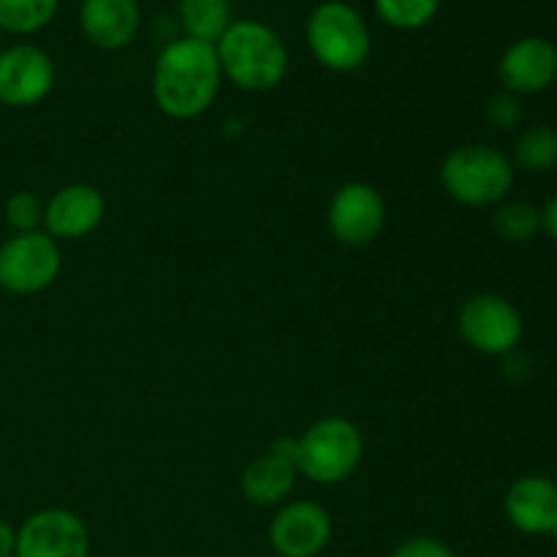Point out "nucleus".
Masks as SVG:
<instances>
[{
	"mask_svg": "<svg viewBox=\"0 0 557 557\" xmlns=\"http://www.w3.org/2000/svg\"><path fill=\"white\" fill-rule=\"evenodd\" d=\"M493 228L500 239L506 243H531L539 232H542V210L531 201L522 199H506L495 207Z\"/></svg>",
	"mask_w": 557,
	"mask_h": 557,
	"instance_id": "nucleus-18",
	"label": "nucleus"
},
{
	"mask_svg": "<svg viewBox=\"0 0 557 557\" xmlns=\"http://www.w3.org/2000/svg\"><path fill=\"white\" fill-rule=\"evenodd\" d=\"M542 232H547L549 239L557 243V196L542 207Z\"/></svg>",
	"mask_w": 557,
	"mask_h": 557,
	"instance_id": "nucleus-26",
	"label": "nucleus"
},
{
	"mask_svg": "<svg viewBox=\"0 0 557 557\" xmlns=\"http://www.w3.org/2000/svg\"><path fill=\"white\" fill-rule=\"evenodd\" d=\"M506 517L525 536H555L557 482L547 476H520L504 498Z\"/></svg>",
	"mask_w": 557,
	"mask_h": 557,
	"instance_id": "nucleus-14",
	"label": "nucleus"
},
{
	"mask_svg": "<svg viewBox=\"0 0 557 557\" xmlns=\"http://www.w3.org/2000/svg\"><path fill=\"white\" fill-rule=\"evenodd\" d=\"M223 71L212 44L177 38L166 44L152 71V98L172 120L201 117L221 92Z\"/></svg>",
	"mask_w": 557,
	"mask_h": 557,
	"instance_id": "nucleus-1",
	"label": "nucleus"
},
{
	"mask_svg": "<svg viewBox=\"0 0 557 557\" xmlns=\"http://www.w3.org/2000/svg\"><path fill=\"white\" fill-rule=\"evenodd\" d=\"M14 557H90V533L69 509H41L16 528Z\"/></svg>",
	"mask_w": 557,
	"mask_h": 557,
	"instance_id": "nucleus-8",
	"label": "nucleus"
},
{
	"mask_svg": "<svg viewBox=\"0 0 557 557\" xmlns=\"http://www.w3.org/2000/svg\"><path fill=\"white\" fill-rule=\"evenodd\" d=\"M297 466L288 462L286 457L267 451V455L256 457L248 462L243 471V495L248 504L256 506H281L283 500L292 495L294 484H297Z\"/></svg>",
	"mask_w": 557,
	"mask_h": 557,
	"instance_id": "nucleus-16",
	"label": "nucleus"
},
{
	"mask_svg": "<svg viewBox=\"0 0 557 557\" xmlns=\"http://www.w3.org/2000/svg\"><path fill=\"white\" fill-rule=\"evenodd\" d=\"M60 9V0H0V30L30 36L47 27Z\"/></svg>",
	"mask_w": 557,
	"mask_h": 557,
	"instance_id": "nucleus-20",
	"label": "nucleus"
},
{
	"mask_svg": "<svg viewBox=\"0 0 557 557\" xmlns=\"http://www.w3.org/2000/svg\"><path fill=\"white\" fill-rule=\"evenodd\" d=\"M308 47L324 69L348 74L368 63L370 30L354 5L324 0L308 16Z\"/></svg>",
	"mask_w": 557,
	"mask_h": 557,
	"instance_id": "nucleus-4",
	"label": "nucleus"
},
{
	"mask_svg": "<svg viewBox=\"0 0 557 557\" xmlns=\"http://www.w3.org/2000/svg\"><path fill=\"white\" fill-rule=\"evenodd\" d=\"M332 539V517L313 500H294L270 522V547L281 557H319Z\"/></svg>",
	"mask_w": 557,
	"mask_h": 557,
	"instance_id": "nucleus-11",
	"label": "nucleus"
},
{
	"mask_svg": "<svg viewBox=\"0 0 557 557\" xmlns=\"http://www.w3.org/2000/svg\"><path fill=\"white\" fill-rule=\"evenodd\" d=\"M107 215V199L96 185L71 183L54 190L44 205V232L52 239H82L96 232Z\"/></svg>",
	"mask_w": 557,
	"mask_h": 557,
	"instance_id": "nucleus-12",
	"label": "nucleus"
},
{
	"mask_svg": "<svg viewBox=\"0 0 557 557\" xmlns=\"http://www.w3.org/2000/svg\"><path fill=\"white\" fill-rule=\"evenodd\" d=\"M54 87V63L41 47L16 44L0 49V103L27 109L41 103Z\"/></svg>",
	"mask_w": 557,
	"mask_h": 557,
	"instance_id": "nucleus-10",
	"label": "nucleus"
},
{
	"mask_svg": "<svg viewBox=\"0 0 557 557\" xmlns=\"http://www.w3.org/2000/svg\"><path fill=\"white\" fill-rule=\"evenodd\" d=\"M517 166L531 174L553 172L557 166V128L553 125H531L517 136Z\"/></svg>",
	"mask_w": 557,
	"mask_h": 557,
	"instance_id": "nucleus-19",
	"label": "nucleus"
},
{
	"mask_svg": "<svg viewBox=\"0 0 557 557\" xmlns=\"http://www.w3.org/2000/svg\"><path fill=\"white\" fill-rule=\"evenodd\" d=\"M221 71L239 90L267 92L283 82L288 71V49L270 25L256 20L232 22L215 44Z\"/></svg>",
	"mask_w": 557,
	"mask_h": 557,
	"instance_id": "nucleus-2",
	"label": "nucleus"
},
{
	"mask_svg": "<svg viewBox=\"0 0 557 557\" xmlns=\"http://www.w3.org/2000/svg\"><path fill=\"white\" fill-rule=\"evenodd\" d=\"M44 205H47V201H44L38 194H33V190H16V194H11L3 207L5 223L11 226V232L14 234L41 232Z\"/></svg>",
	"mask_w": 557,
	"mask_h": 557,
	"instance_id": "nucleus-22",
	"label": "nucleus"
},
{
	"mask_svg": "<svg viewBox=\"0 0 557 557\" xmlns=\"http://www.w3.org/2000/svg\"><path fill=\"white\" fill-rule=\"evenodd\" d=\"M487 120L500 131L517 128L522 120L520 98L515 92H500V96H495L487 107Z\"/></svg>",
	"mask_w": 557,
	"mask_h": 557,
	"instance_id": "nucleus-23",
	"label": "nucleus"
},
{
	"mask_svg": "<svg viewBox=\"0 0 557 557\" xmlns=\"http://www.w3.org/2000/svg\"><path fill=\"white\" fill-rule=\"evenodd\" d=\"M392 557H457L446 542L433 536H411L395 547Z\"/></svg>",
	"mask_w": 557,
	"mask_h": 557,
	"instance_id": "nucleus-24",
	"label": "nucleus"
},
{
	"mask_svg": "<svg viewBox=\"0 0 557 557\" xmlns=\"http://www.w3.org/2000/svg\"><path fill=\"white\" fill-rule=\"evenodd\" d=\"M498 74L506 92H515V96L544 92L557 79V47L542 36L520 38L504 52Z\"/></svg>",
	"mask_w": 557,
	"mask_h": 557,
	"instance_id": "nucleus-13",
	"label": "nucleus"
},
{
	"mask_svg": "<svg viewBox=\"0 0 557 557\" xmlns=\"http://www.w3.org/2000/svg\"><path fill=\"white\" fill-rule=\"evenodd\" d=\"M441 185L466 207L500 205L515 185V163L493 145H462L441 163Z\"/></svg>",
	"mask_w": 557,
	"mask_h": 557,
	"instance_id": "nucleus-3",
	"label": "nucleus"
},
{
	"mask_svg": "<svg viewBox=\"0 0 557 557\" xmlns=\"http://www.w3.org/2000/svg\"><path fill=\"white\" fill-rule=\"evenodd\" d=\"M364 457V438L351 419L326 417L299 438V473L315 484H341L354 476Z\"/></svg>",
	"mask_w": 557,
	"mask_h": 557,
	"instance_id": "nucleus-5",
	"label": "nucleus"
},
{
	"mask_svg": "<svg viewBox=\"0 0 557 557\" xmlns=\"http://www.w3.org/2000/svg\"><path fill=\"white\" fill-rule=\"evenodd\" d=\"M460 335L473 351L484 357H509L522 341V315L500 294H476L457 315Z\"/></svg>",
	"mask_w": 557,
	"mask_h": 557,
	"instance_id": "nucleus-7",
	"label": "nucleus"
},
{
	"mask_svg": "<svg viewBox=\"0 0 557 557\" xmlns=\"http://www.w3.org/2000/svg\"><path fill=\"white\" fill-rule=\"evenodd\" d=\"M326 223L337 243L351 248L370 245L386 226L384 196L368 183H346L332 196Z\"/></svg>",
	"mask_w": 557,
	"mask_h": 557,
	"instance_id": "nucleus-9",
	"label": "nucleus"
},
{
	"mask_svg": "<svg viewBox=\"0 0 557 557\" xmlns=\"http://www.w3.org/2000/svg\"><path fill=\"white\" fill-rule=\"evenodd\" d=\"M16 553V528L0 520V557H14Z\"/></svg>",
	"mask_w": 557,
	"mask_h": 557,
	"instance_id": "nucleus-25",
	"label": "nucleus"
},
{
	"mask_svg": "<svg viewBox=\"0 0 557 557\" xmlns=\"http://www.w3.org/2000/svg\"><path fill=\"white\" fill-rule=\"evenodd\" d=\"M441 0H375L381 20L397 30H419L438 14Z\"/></svg>",
	"mask_w": 557,
	"mask_h": 557,
	"instance_id": "nucleus-21",
	"label": "nucleus"
},
{
	"mask_svg": "<svg viewBox=\"0 0 557 557\" xmlns=\"http://www.w3.org/2000/svg\"><path fill=\"white\" fill-rule=\"evenodd\" d=\"M63 270V253L58 239L47 232L11 234L0 245V288L16 297L41 294L58 281Z\"/></svg>",
	"mask_w": 557,
	"mask_h": 557,
	"instance_id": "nucleus-6",
	"label": "nucleus"
},
{
	"mask_svg": "<svg viewBox=\"0 0 557 557\" xmlns=\"http://www.w3.org/2000/svg\"><path fill=\"white\" fill-rule=\"evenodd\" d=\"M136 0H82L79 25L87 41L103 52H114L134 41L139 30Z\"/></svg>",
	"mask_w": 557,
	"mask_h": 557,
	"instance_id": "nucleus-15",
	"label": "nucleus"
},
{
	"mask_svg": "<svg viewBox=\"0 0 557 557\" xmlns=\"http://www.w3.org/2000/svg\"><path fill=\"white\" fill-rule=\"evenodd\" d=\"M232 3L228 0H180V25L185 36L215 47L223 33L232 27Z\"/></svg>",
	"mask_w": 557,
	"mask_h": 557,
	"instance_id": "nucleus-17",
	"label": "nucleus"
}]
</instances>
